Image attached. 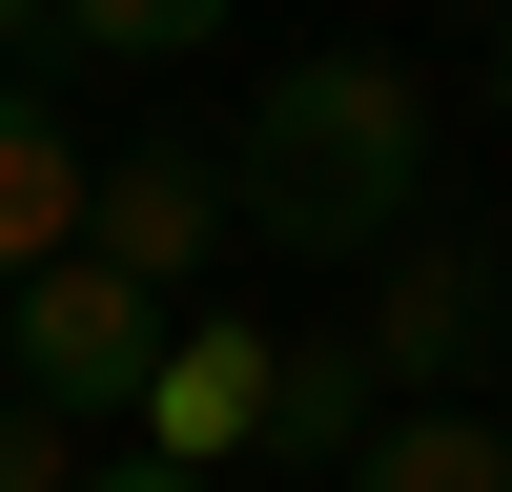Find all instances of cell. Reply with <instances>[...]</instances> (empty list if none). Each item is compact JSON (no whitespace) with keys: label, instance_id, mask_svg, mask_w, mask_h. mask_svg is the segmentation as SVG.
Returning <instances> with one entry per match:
<instances>
[{"label":"cell","instance_id":"cell-1","mask_svg":"<svg viewBox=\"0 0 512 492\" xmlns=\"http://www.w3.org/2000/svg\"><path fill=\"white\" fill-rule=\"evenodd\" d=\"M410 185H431V82L390 41H328L267 103L226 123V205L287 246V267H349V246H410Z\"/></svg>","mask_w":512,"mask_h":492},{"label":"cell","instance_id":"cell-5","mask_svg":"<svg viewBox=\"0 0 512 492\" xmlns=\"http://www.w3.org/2000/svg\"><path fill=\"white\" fill-rule=\"evenodd\" d=\"M82 164H103V144H82L21 62H0V287H41V267L82 246Z\"/></svg>","mask_w":512,"mask_h":492},{"label":"cell","instance_id":"cell-2","mask_svg":"<svg viewBox=\"0 0 512 492\" xmlns=\"http://www.w3.org/2000/svg\"><path fill=\"white\" fill-rule=\"evenodd\" d=\"M0 349H21V390L62 410V431H103V410L164 390V287H123L103 246H62L41 287H0Z\"/></svg>","mask_w":512,"mask_h":492},{"label":"cell","instance_id":"cell-6","mask_svg":"<svg viewBox=\"0 0 512 492\" xmlns=\"http://www.w3.org/2000/svg\"><path fill=\"white\" fill-rule=\"evenodd\" d=\"M267 349H287V328H246V308H205V328H164V451H185V472H205V451H267Z\"/></svg>","mask_w":512,"mask_h":492},{"label":"cell","instance_id":"cell-8","mask_svg":"<svg viewBox=\"0 0 512 492\" xmlns=\"http://www.w3.org/2000/svg\"><path fill=\"white\" fill-rule=\"evenodd\" d=\"M328 492H512V431H492L472 390H451V410H390V431H369Z\"/></svg>","mask_w":512,"mask_h":492},{"label":"cell","instance_id":"cell-13","mask_svg":"<svg viewBox=\"0 0 512 492\" xmlns=\"http://www.w3.org/2000/svg\"><path fill=\"white\" fill-rule=\"evenodd\" d=\"M492 123H512V21H492Z\"/></svg>","mask_w":512,"mask_h":492},{"label":"cell","instance_id":"cell-14","mask_svg":"<svg viewBox=\"0 0 512 492\" xmlns=\"http://www.w3.org/2000/svg\"><path fill=\"white\" fill-rule=\"evenodd\" d=\"M0 390H21V349H0Z\"/></svg>","mask_w":512,"mask_h":492},{"label":"cell","instance_id":"cell-7","mask_svg":"<svg viewBox=\"0 0 512 492\" xmlns=\"http://www.w3.org/2000/svg\"><path fill=\"white\" fill-rule=\"evenodd\" d=\"M369 431H390L369 349H349V328H287V349H267V451H287V472H349Z\"/></svg>","mask_w":512,"mask_h":492},{"label":"cell","instance_id":"cell-9","mask_svg":"<svg viewBox=\"0 0 512 492\" xmlns=\"http://www.w3.org/2000/svg\"><path fill=\"white\" fill-rule=\"evenodd\" d=\"M62 41H82V62H205L226 0H62Z\"/></svg>","mask_w":512,"mask_h":492},{"label":"cell","instance_id":"cell-15","mask_svg":"<svg viewBox=\"0 0 512 492\" xmlns=\"http://www.w3.org/2000/svg\"><path fill=\"white\" fill-rule=\"evenodd\" d=\"M492 21H512V0H492Z\"/></svg>","mask_w":512,"mask_h":492},{"label":"cell","instance_id":"cell-3","mask_svg":"<svg viewBox=\"0 0 512 492\" xmlns=\"http://www.w3.org/2000/svg\"><path fill=\"white\" fill-rule=\"evenodd\" d=\"M246 205H226V164L205 144H103L82 164V246H103L123 287H205V246H226Z\"/></svg>","mask_w":512,"mask_h":492},{"label":"cell","instance_id":"cell-11","mask_svg":"<svg viewBox=\"0 0 512 492\" xmlns=\"http://www.w3.org/2000/svg\"><path fill=\"white\" fill-rule=\"evenodd\" d=\"M82 492H226V472H185V451H82Z\"/></svg>","mask_w":512,"mask_h":492},{"label":"cell","instance_id":"cell-10","mask_svg":"<svg viewBox=\"0 0 512 492\" xmlns=\"http://www.w3.org/2000/svg\"><path fill=\"white\" fill-rule=\"evenodd\" d=\"M0 492H82V431H62L41 390H0Z\"/></svg>","mask_w":512,"mask_h":492},{"label":"cell","instance_id":"cell-12","mask_svg":"<svg viewBox=\"0 0 512 492\" xmlns=\"http://www.w3.org/2000/svg\"><path fill=\"white\" fill-rule=\"evenodd\" d=\"M21 41H62V0H0V62H21Z\"/></svg>","mask_w":512,"mask_h":492},{"label":"cell","instance_id":"cell-4","mask_svg":"<svg viewBox=\"0 0 512 492\" xmlns=\"http://www.w3.org/2000/svg\"><path fill=\"white\" fill-rule=\"evenodd\" d=\"M369 390H410V410H451L472 390V349H492V246H390V287H369Z\"/></svg>","mask_w":512,"mask_h":492}]
</instances>
